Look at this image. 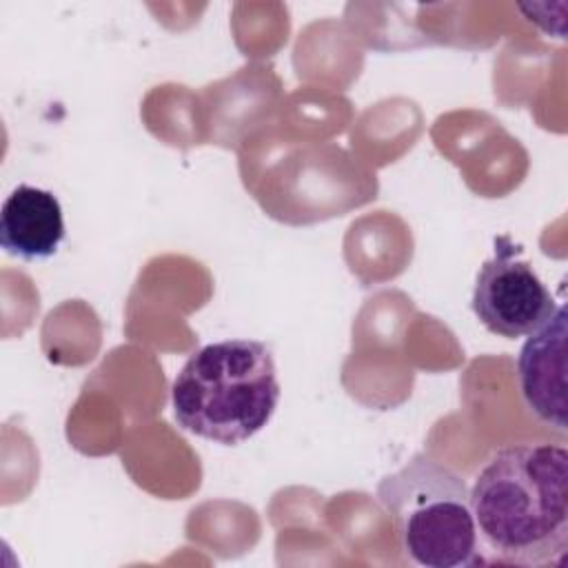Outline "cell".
Segmentation results:
<instances>
[{
    "label": "cell",
    "mask_w": 568,
    "mask_h": 568,
    "mask_svg": "<svg viewBox=\"0 0 568 568\" xmlns=\"http://www.w3.org/2000/svg\"><path fill=\"white\" fill-rule=\"evenodd\" d=\"M470 510L481 561L541 568L568 555V450L561 444H513L475 475Z\"/></svg>",
    "instance_id": "cell-1"
},
{
    "label": "cell",
    "mask_w": 568,
    "mask_h": 568,
    "mask_svg": "<svg viewBox=\"0 0 568 568\" xmlns=\"http://www.w3.org/2000/svg\"><path fill=\"white\" fill-rule=\"evenodd\" d=\"M273 353L255 339H222L197 348L171 386L180 428L237 446L260 433L280 402Z\"/></svg>",
    "instance_id": "cell-2"
},
{
    "label": "cell",
    "mask_w": 568,
    "mask_h": 568,
    "mask_svg": "<svg viewBox=\"0 0 568 568\" xmlns=\"http://www.w3.org/2000/svg\"><path fill=\"white\" fill-rule=\"evenodd\" d=\"M404 557L422 568L481 564L466 481L426 453L413 455L377 486Z\"/></svg>",
    "instance_id": "cell-3"
},
{
    "label": "cell",
    "mask_w": 568,
    "mask_h": 568,
    "mask_svg": "<svg viewBox=\"0 0 568 568\" xmlns=\"http://www.w3.org/2000/svg\"><path fill=\"white\" fill-rule=\"evenodd\" d=\"M470 306L486 331L515 339L546 324L557 302L535 268L517 257V246H504L501 237L495 257L486 260L477 273Z\"/></svg>",
    "instance_id": "cell-4"
},
{
    "label": "cell",
    "mask_w": 568,
    "mask_h": 568,
    "mask_svg": "<svg viewBox=\"0 0 568 568\" xmlns=\"http://www.w3.org/2000/svg\"><path fill=\"white\" fill-rule=\"evenodd\" d=\"M568 313L557 304L555 313L526 342L517 357V379L526 408L559 435L568 430V382H566Z\"/></svg>",
    "instance_id": "cell-5"
},
{
    "label": "cell",
    "mask_w": 568,
    "mask_h": 568,
    "mask_svg": "<svg viewBox=\"0 0 568 568\" xmlns=\"http://www.w3.org/2000/svg\"><path fill=\"white\" fill-rule=\"evenodd\" d=\"M64 240L60 200L31 184H18L0 209V246L20 260H47Z\"/></svg>",
    "instance_id": "cell-6"
}]
</instances>
